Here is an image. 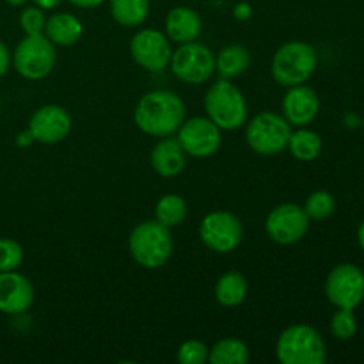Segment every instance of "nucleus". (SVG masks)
Segmentation results:
<instances>
[{
	"mask_svg": "<svg viewBox=\"0 0 364 364\" xmlns=\"http://www.w3.org/2000/svg\"><path fill=\"white\" fill-rule=\"evenodd\" d=\"M185 103L173 91H149L139 100L134 121L141 132L151 137H169L185 121Z\"/></svg>",
	"mask_w": 364,
	"mask_h": 364,
	"instance_id": "nucleus-1",
	"label": "nucleus"
},
{
	"mask_svg": "<svg viewBox=\"0 0 364 364\" xmlns=\"http://www.w3.org/2000/svg\"><path fill=\"white\" fill-rule=\"evenodd\" d=\"M128 247L139 265L149 270L160 269L173 255L171 230L159 220H144L132 230Z\"/></svg>",
	"mask_w": 364,
	"mask_h": 364,
	"instance_id": "nucleus-2",
	"label": "nucleus"
},
{
	"mask_svg": "<svg viewBox=\"0 0 364 364\" xmlns=\"http://www.w3.org/2000/svg\"><path fill=\"white\" fill-rule=\"evenodd\" d=\"M205 110L220 130L233 132L247 123L249 109L240 89L231 80L213 82L205 95Z\"/></svg>",
	"mask_w": 364,
	"mask_h": 364,
	"instance_id": "nucleus-3",
	"label": "nucleus"
},
{
	"mask_svg": "<svg viewBox=\"0 0 364 364\" xmlns=\"http://www.w3.org/2000/svg\"><path fill=\"white\" fill-rule=\"evenodd\" d=\"M326 354L323 338L304 323L287 327L277 338L276 358L283 364H322Z\"/></svg>",
	"mask_w": 364,
	"mask_h": 364,
	"instance_id": "nucleus-4",
	"label": "nucleus"
},
{
	"mask_svg": "<svg viewBox=\"0 0 364 364\" xmlns=\"http://www.w3.org/2000/svg\"><path fill=\"white\" fill-rule=\"evenodd\" d=\"M315 48L304 41L284 43L272 57V77L283 87L306 84L316 70Z\"/></svg>",
	"mask_w": 364,
	"mask_h": 364,
	"instance_id": "nucleus-5",
	"label": "nucleus"
},
{
	"mask_svg": "<svg viewBox=\"0 0 364 364\" xmlns=\"http://www.w3.org/2000/svg\"><path fill=\"white\" fill-rule=\"evenodd\" d=\"M291 124L281 114L262 112L247 121L245 141L255 153L263 156L279 155L288 148Z\"/></svg>",
	"mask_w": 364,
	"mask_h": 364,
	"instance_id": "nucleus-6",
	"label": "nucleus"
},
{
	"mask_svg": "<svg viewBox=\"0 0 364 364\" xmlns=\"http://www.w3.org/2000/svg\"><path fill=\"white\" fill-rule=\"evenodd\" d=\"M55 48L46 36H25L13 53V66L27 80H41L55 66Z\"/></svg>",
	"mask_w": 364,
	"mask_h": 364,
	"instance_id": "nucleus-7",
	"label": "nucleus"
},
{
	"mask_svg": "<svg viewBox=\"0 0 364 364\" xmlns=\"http://www.w3.org/2000/svg\"><path fill=\"white\" fill-rule=\"evenodd\" d=\"M171 70L185 84H205L215 73V55L206 45L198 41L183 43L171 55Z\"/></svg>",
	"mask_w": 364,
	"mask_h": 364,
	"instance_id": "nucleus-8",
	"label": "nucleus"
},
{
	"mask_svg": "<svg viewBox=\"0 0 364 364\" xmlns=\"http://www.w3.org/2000/svg\"><path fill=\"white\" fill-rule=\"evenodd\" d=\"M199 237L210 251L228 255L240 245L244 226L235 213L212 212L199 224Z\"/></svg>",
	"mask_w": 364,
	"mask_h": 364,
	"instance_id": "nucleus-9",
	"label": "nucleus"
},
{
	"mask_svg": "<svg viewBox=\"0 0 364 364\" xmlns=\"http://www.w3.org/2000/svg\"><path fill=\"white\" fill-rule=\"evenodd\" d=\"M326 295L336 308H358L364 299L363 270L352 263L334 267L326 279Z\"/></svg>",
	"mask_w": 364,
	"mask_h": 364,
	"instance_id": "nucleus-10",
	"label": "nucleus"
},
{
	"mask_svg": "<svg viewBox=\"0 0 364 364\" xmlns=\"http://www.w3.org/2000/svg\"><path fill=\"white\" fill-rule=\"evenodd\" d=\"M309 230V217L304 208L295 203H284L276 206L267 215L265 231L272 242L279 245L297 244Z\"/></svg>",
	"mask_w": 364,
	"mask_h": 364,
	"instance_id": "nucleus-11",
	"label": "nucleus"
},
{
	"mask_svg": "<svg viewBox=\"0 0 364 364\" xmlns=\"http://www.w3.org/2000/svg\"><path fill=\"white\" fill-rule=\"evenodd\" d=\"M220 132L223 130L210 117H192L181 123L176 132V139L183 148L185 155L206 159L220 148V142H223Z\"/></svg>",
	"mask_w": 364,
	"mask_h": 364,
	"instance_id": "nucleus-12",
	"label": "nucleus"
},
{
	"mask_svg": "<svg viewBox=\"0 0 364 364\" xmlns=\"http://www.w3.org/2000/svg\"><path fill=\"white\" fill-rule=\"evenodd\" d=\"M130 53L146 71H162L169 64L173 48L166 34L155 28H142L132 38Z\"/></svg>",
	"mask_w": 364,
	"mask_h": 364,
	"instance_id": "nucleus-13",
	"label": "nucleus"
},
{
	"mask_svg": "<svg viewBox=\"0 0 364 364\" xmlns=\"http://www.w3.org/2000/svg\"><path fill=\"white\" fill-rule=\"evenodd\" d=\"M71 116L60 105H43L36 110L28 121L32 139L41 144H57L70 135Z\"/></svg>",
	"mask_w": 364,
	"mask_h": 364,
	"instance_id": "nucleus-14",
	"label": "nucleus"
},
{
	"mask_svg": "<svg viewBox=\"0 0 364 364\" xmlns=\"http://www.w3.org/2000/svg\"><path fill=\"white\" fill-rule=\"evenodd\" d=\"M318 110L320 100L315 89L306 84L288 87L283 98V117L291 127H308L318 116Z\"/></svg>",
	"mask_w": 364,
	"mask_h": 364,
	"instance_id": "nucleus-15",
	"label": "nucleus"
},
{
	"mask_svg": "<svg viewBox=\"0 0 364 364\" xmlns=\"http://www.w3.org/2000/svg\"><path fill=\"white\" fill-rule=\"evenodd\" d=\"M34 302V287L16 270L0 272V313L21 315Z\"/></svg>",
	"mask_w": 364,
	"mask_h": 364,
	"instance_id": "nucleus-16",
	"label": "nucleus"
},
{
	"mask_svg": "<svg viewBox=\"0 0 364 364\" xmlns=\"http://www.w3.org/2000/svg\"><path fill=\"white\" fill-rule=\"evenodd\" d=\"M149 162L153 171L162 178H174L183 171L185 151L178 139L162 137V141L153 146L149 153Z\"/></svg>",
	"mask_w": 364,
	"mask_h": 364,
	"instance_id": "nucleus-17",
	"label": "nucleus"
},
{
	"mask_svg": "<svg viewBox=\"0 0 364 364\" xmlns=\"http://www.w3.org/2000/svg\"><path fill=\"white\" fill-rule=\"evenodd\" d=\"M201 28V16L187 6L174 7L166 18V36L171 41H176L180 45L198 41Z\"/></svg>",
	"mask_w": 364,
	"mask_h": 364,
	"instance_id": "nucleus-18",
	"label": "nucleus"
},
{
	"mask_svg": "<svg viewBox=\"0 0 364 364\" xmlns=\"http://www.w3.org/2000/svg\"><path fill=\"white\" fill-rule=\"evenodd\" d=\"M84 34L80 20L71 13H55L46 20L45 36L59 46H71L80 41Z\"/></svg>",
	"mask_w": 364,
	"mask_h": 364,
	"instance_id": "nucleus-19",
	"label": "nucleus"
},
{
	"mask_svg": "<svg viewBox=\"0 0 364 364\" xmlns=\"http://www.w3.org/2000/svg\"><path fill=\"white\" fill-rule=\"evenodd\" d=\"M249 66H251V53L242 45L224 46L215 57V71L220 78H226V80L240 77L247 71Z\"/></svg>",
	"mask_w": 364,
	"mask_h": 364,
	"instance_id": "nucleus-20",
	"label": "nucleus"
},
{
	"mask_svg": "<svg viewBox=\"0 0 364 364\" xmlns=\"http://www.w3.org/2000/svg\"><path fill=\"white\" fill-rule=\"evenodd\" d=\"M247 297V279L238 270L223 274L215 284V299L224 308H237Z\"/></svg>",
	"mask_w": 364,
	"mask_h": 364,
	"instance_id": "nucleus-21",
	"label": "nucleus"
},
{
	"mask_svg": "<svg viewBox=\"0 0 364 364\" xmlns=\"http://www.w3.org/2000/svg\"><path fill=\"white\" fill-rule=\"evenodd\" d=\"M110 13L123 27H139L149 14V0H110Z\"/></svg>",
	"mask_w": 364,
	"mask_h": 364,
	"instance_id": "nucleus-22",
	"label": "nucleus"
},
{
	"mask_svg": "<svg viewBox=\"0 0 364 364\" xmlns=\"http://www.w3.org/2000/svg\"><path fill=\"white\" fill-rule=\"evenodd\" d=\"M249 358V347L238 338H224L208 352V361L212 364H245Z\"/></svg>",
	"mask_w": 364,
	"mask_h": 364,
	"instance_id": "nucleus-23",
	"label": "nucleus"
},
{
	"mask_svg": "<svg viewBox=\"0 0 364 364\" xmlns=\"http://www.w3.org/2000/svg\"><path fill=\"white\" fill-rule=\"evenodd\" d=\"M288 149L301 162H311L322 151V139H320L316 132L302 127L297 132H291L290 141H288Z\"/></svg>",
	"mask_w": 364,
	"mask_h": 364,
	"instance_id": "nucleus-24",
	"label": "nucleus"
},
{
	"mask_svg": "<svg viewBox=\"0 0 364 364\" xmlns=\"http://www.w3.org/2000/svg\"><path fill=\"white\" fill-rule=\"evenodd\" d=\"M187 217V203L181 196L166 194L159 199L155 206V220L171 228L180 226Z\"/></svg>",
	"mask_w": 364,
	"mask_h": 364,
	"instance_id": "nucleus-25",
	"label": "nucleus"
},
{
	"mask_svg": "<svg viewBox=\"0 0 364 364\" xmlns=\"http://www.w3.org/2000/svg\"><path fill=\"white\" fill-rule=\"evenodd\" d=\"M302 208L308 213L309 220H326L336 210V201H334V198L327 191H316L306 199Z\"/></svg>",
	"mask_w": 364,
	"mask_h": 364,
	"instance_id": "nucleus-26",
	"label": "nucleus"
},
{
	"mask_svg": "<svg viewBox=\"0 0 364 364\" xmlns=\"http://www.w3.org/2000/svg\"><path fill=\"white\" fill-rule=\"evenodd\" d=\"M331 331H333L334 338H338V340H350L355 331H358V320H355L354 309L338 308L333 320H331Z\"/></svg>",
	"mask_w": 364,
	"mask_h": 364,
	"instance_id": "nucleus-27",
	"label": "nucleus"
},
{
	"mask_svg": "<svg viewBox=\"0 0 364 364\" xmlns=\"http://www.w3.org/2000/svg\"><path fill=\"white\" fill-rule=\"evenodd\" d=\"M23 262V249L11 238H0V272L16 270Z\"/></svg>",
	"mask_w": 364,
	"mask_h": 364,
	"instance_id": "nucleus-28",
	"label": "nucleus"
},
{
	"mask_svg": "<svg viewBox=\"0 0 364 364\" xmlns=\"http://www.w3.org/2000/svg\"><path fill=\"white\" fill-rule=\"evenodd\" d=\"M208 352L210 348L203 341L188 340L180 345L176 359L181 364H205L208 363Z\"/></svg>",
	"mask_w": 364,
	"mask_h": 364,
	"instance_id": "nucleus-29",
	"label": "nucleus"
},
{
	"mask_svg": "<svg viewBox=\"0 0 364 364\" xmlns=\"http://www.w3.org/2000/svg\"><path fill=\"white\" fill-rule=\"evenodd\" d=\"M46 18L43 9L36 7H25L20 13V27L25 36H38L45 32Z\"/></svg>",
	"mask_w": 364,
	"mask_h": 364,
	"instance_id": "nucleus-30",
	"label": "nucleus"
},
{
	"mask_svg": "<svg viewBox=\"0 0 364 364\" xmlns=\"http://www.w3.org/2000/svg\"><path fill=\"white\" fill-rule=\"evenodd\" d=\"M9 66H11V53L9 50H7V46L0 41V77L7 73Z\"/></svg>",
	"mask_w": 364,
	"mask_h": 364,
	"instance_id": "nucleus-31",
	"label": "nucleus"
},
{
	"mask_svg": "<svg viewBox=\"0 0 364 364\" xmlns=\"http://www.w3.org/2000/svg\"><path fill=\"white\" fill-rule=\"evenodd\" d=\"M68 2L73 4V6L77 7H82V9H92V7L102 6L105 0H68Z\"/></svg>",
	"mask_w": 364,
	"mask_h": 364,
	"instance_id": "nucleus-32",
	"label": "nucleus"
},
{
	"mask_svg": "<svg viewBox=\"0 0 364 364\" xmlns=\"http://www.w3.org/2000/svg\"><path fill=\"white\" fill-rule=\"evenodd\" d=\"M36 6L39 7V9H55V7H59L60 4H63V0H34Z\"/></svg>",
	"mask_w": 364,
	"mask_h": 364,
	"instance_id": "nucleus-33",
	"label": "nucleus"
},
{
	"mask_svg": "<svg viewBox=\"0 0 364 364\" xmlns=\"http://www.w3.org/2000/svg\"><path fill=\"white\" fill-rule=\"evenodd\" d=\"M358 240H359V245H361V249L364 251V220L361 223V226H359V231H358Z\"/></svg>",
	"mask_w": 364,
	"mask_h": 364,
	"instance_id": "nucleus-34",
	"label": "nucleus"
},
{
	"mask_svg": "<svg viewBox=\"0 0 364 364\" xmlns=\"http://www.w3.org/2000/svg\"><path fill=\"white\" fill-rule=\"evenodd\" d=\"M7 4H9V6H14V7H18V6H23L25 2H27V0H6Z\"/></svg>",
	"mask_w": 364,
	"mask_h": 364,
	"instance_id": "nucleus-35",
	"label": "nucleus"
}]
</instances>
